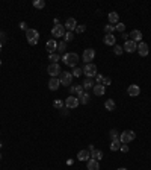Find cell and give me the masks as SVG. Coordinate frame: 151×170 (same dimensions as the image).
<instances>
[{"instance_id":"1","label":"cell","mask_w":151,"mask_h":170,"mask_svg":"<svg viewBox=\"0 0 151 170\" xmlns=\"http://www.w3.org/2000/svg\"><path fill=\"white\" fill-rule=\"evenodd\" d=\"M62 61L68 67H76V64L79 62V56H77V53H76V52H68V53H64Z\"/></svg>"},{"instance_id":"2","label":"cell","mask_w":151,"mask_h":170,"mask_svg":"<svg viewBox=\"0 0 151 170\" xmlns=\"http://www.w3.org/2000/svg\"><path fill=\"white\" fill-rule=\"evenodd\" d=\"M26 37L30 46H36L38 40H39V32L36 29H26Z\"/></svg>"},{"instance_id":"3","label":"cell","mask_w":151,"mask_h":170,"mask_svg":"<svg viewBox=\"0 0 151 170\" xmlns=\"http://www.w3.org/2000/svg\"><path fill=\"white\" fill-rule=\"evenodd\" d=\"M136 138V134L133 132V131H124L121 135H119V141L122 143V144H127V143H130V141H133Z\"/></svg>"},{"instance_id":"4","label":"cell","mask_w":151,"mask_h":170,"mask_svg":"<svg viewBox=\"0 0 151 170\" xmlns=\"http://www.w3.org/2000/svg\"><path fill=\"white\" fill-rule=\"evenodd\" d=\"M83 75H86V78L97 76V65L95 64H86L85 68H83Z\"/></svg>"},{"instance_id":"5","label":"cell","mask_w":151,"mask_h":170,"mask_svg":"<svg viewBox=\"0 0 151 170\" xmlns=\"http://www.w3.org/2000/svg\"><path fill=\"white\" fill-rule=\"evenodd\" d=\"M47 71H48V75L52 76V78H56V76H59L61 73H62V70H61V65H59V64H50V65H48V68H47Z\"/></svg>"},{"instance_id":"6","label":"cell","mask_w":151,"mask_h":170,"mask_svg":"<svg viewBox=\"0 0 151 170\" xmlns=\"http://www.w3.org/2000/svg\"><path fill=\"white\" fill-rule=\"evenodd\" d=\"M124 50L127 52V53H133L135 50H138V43H135V41H132V40H127L124 43Z\"/></svg>"},{"instance_id":"7","label":"cell","mask_w":151,"mask_h":170,"mask_svg":"<svg viewBox=\"0 0 151 170\" xmlns=\"http://www.w3.org/2000/svg\"><path fill=\"white\" fill-rule=\"evenodd\" d=\"M79 99L77 97H74V96H70V97H67V100H65V106L67 108H70V109H74V108H77L79 106Z\"/></svg>"},{"instance_id":"8","label":"cell","mask_w":151,"mask_h":170,"mask_svg":"<svg viewBox=\"0 0 151 170\" xmlns=\"http://www.w3.org/2000/svg\"><path fill=\"white\" fill-rule=\"evenodd\" d=\"M94 56H95V50H94V49H85L82 59H83L86 64H91V61L94 59Z\"/></svg>"},{"instance_id":"9","label":"cell","mask_w":151,"mask_h":170,"mask_svg":"<svg viewBox=\"0 0 151 170\" xmlns=\"http://www.w3.org/2000/svg\"><path fill=\"white\" fill-rule=\"evenodd\" d=\"M59 81L64 85H71L73 75H71V73H68V71H64V73H61V75H59Z\"/></svg>"},{"instance_id":"10","label":"cell","mask_w":151,"mask_h":170,"mask_svg":"<svg viewBox=\"0 0 151 170\" xmlns=\"http://www.w3.org/2000/svg\"><path fill=\"white\" fill-rule=\"evenodd\" d=\"M52 35L53 37H65V26H62V24H56V26H53L52 29Z\"/></svg>"},{"instance_id":"11","label":"cell","mask_w":151,"mask_h":170,"mask_svg":"<svg viewBox=\"0 0 151 170\" xmlns=\"http://www.w3.org/2000/svg\"><path fill=\"white\" fill-rule=\"evenodd\" d=\"M89 154H91V158H94V160H97V161L103 158V152H101V151H97L92 144L89 146Z\"/></svg>"},{"instance_id":"12","label":"cell","mask_w":151,"mask_h":170,"mask_svg":"<svg viewBox=\"0 0 151 170\" xmlns=\"http://www.w3.org/2000/svg\"><path fill=\"white\" fill-rule=\"evenodd\" d=\"M64 26H65V29H68V32H73L77 28V21H76V18H68Z\"/></svg>"},{"instance_id":"13","label":"cell","mask_w":151,"mask_h":170,"mask_svg":"<svg viewBox=\"0 0 151 170\" xmlns=\"http://www.w3.org/2000/svg\"><path fill=\"white\" fill-rule=\"evenodd\" d=\"M127 93H129V96H132V97H138V96L141 94V88H139V85L133 84V85H130V87H129Z\"/></svg>"},{"instance_id":"14","label":"cell","mask_w":151,"mask_h":170,"mask_svg":"<svg viewBox=\"0 0 151 170\" xmlns=\"http://www.w3.org/2000/svg\"><path fill=\"white\" fill-rule=\"evenodd\" d=\"M138 52L141 56H147L148 55V44L147 43H138Z\"/></svg>"},{"instance_id":"15","label":"cell","mask_w":151,"mask_h":170,"mask_svg":"<svg viewBox=\"0 0 151 170\" xmlns=\"http://www.w3.org/2000/svg\"><path fill=\"white\" fill-rule=\"evenodd\" d=\"M59 87H61V81H59V78H52V79L48 81V88L52 90V91H56Z\"/></svg>"},{"instance_id":"16","label":"cell","mask_w":151,"mask_h":170,"mask_svg":"<svg viewBox=\"0 0 151 170\" xmlns=\"http://www.w3.org/2000/svg\"><path fill=\"white\" fill-rule=\"evenodd\" d=\"M129 37L132 38V41H135V43H141V40H142V32L138 31V29H133V31L130 32Z\"/></svg>"},{"instance_id":"17","label":"cell","mask_w":151,"mask_h":170,"mask_svg":"<svg viewBox=\"0 0 151 170\" xmlns=\"http://www.w3.org/2000/svg\"><path fill=\"white\" fill-rule=\"evenodd\" d=\"M45 49L48 50V53H55V50L58 49V43L55 40H48L47 44H45Z\"/></svg>"},{"instance_id":"18","label":"cell","mask_w":151,"mask_h":170,"mask_svg":"<svg viewBox=\"0 0 151 170\" xmlns=\"http://www.w3.org/2000/svg\"><path fill=\"white\" fill-rule=\"evenodd\" d=\"M104 93H106V87H104L103 84L94 85V94H95V96H103Z\"/></svg>"},{"instance_id":"19","label":"cell","mask_w":151,"mask_h":170,"mask_svg":"<svg viewBox=\"0 0 151 170\" xmlns=\"http://www.w3.org/2000/svg\"><path fill=\"white\" fill-rule=\"evenodd\" d=\"M89 158H91V154H89L88 149H83L77 154V160H80V161H88Z\"/></svg>"},{"instance_id":"20","label":"cell","mask_w":151,"mask_h":170,"mask_svg":"<svg viewBox=\"0 0 151 170\" xmlns=\"http://www.w3.org/2000/svg\"><path fill=\"white\" fill-rule=\"evenodd\" d=\"M88 170H100L98 161L94 160V158H89V160H88Z\"/></svg>"},{"instance_id":"21","label":"cell","mask_w":151,"mask_h":170,"mask_svg":"<svg viewBox=\"0 0 151 170\" xmlns=\"http://www.w3.org/2000/svg\"><path fill=\"white\" fill-rule=\"evenodd\" d=\"M104 44H107V46H115L116 44V38L113 37V34L104 35Z\"/></svg>"},{"instance_id":"22","label":"cell","mask_w":151,"mask_h":170,"mask_svg":"<svg viewBox=\"0 0 151 170\" xmlns=\"http://www.w3.org/2000/svg\"><path fill=\"white\" fill-rule=\"evenodd\" d=\"M107 18H109V21H110V24H113V23H118L119 21V15H118V12H109V15H107Z\"/></svg>"},{"instance_id":"23","label":"cell","mask_w":151,"mask_h":170,"mask_svg":"<svg viewBox=\"0 0 151 170\" xmlns=\"http://www.w3.org/2000/svg\"><path fill=\"white\" fill-rule=\"evenodd\" d=\"M104 108H106L107 111H113V109L116 108V105H115V102H113L112 99H107V100L104 102Z\"/></svg>"},{"instance_id":"24","label":"cell","mask_w":151,"mask_h":170,"mask_svg":"<svg viewBox=\"0 0 151 170\" xmlns=\"http://www.w3.org/2000/svg\"><path fill=\"white\" fill-rule=\"evenodd\" d=\"M121 144H122V143H121L119 140L112 141V143H110V151H113V152H115V151H119V149H121Z\"/></svg>"},{"instance_id":"25","label":"cell","mask_w":151,"mask_h":170,"mask_svg":"<svg viewBox=\"0 0 151 170\" xmlns=\"http://www.w3.org/2000/svg\"><path fill=\"white\" fill-rule=\"evenodd\" d=\"M71 91L74 93L76 91V94H77L79 97L83 94V85H76V87H71Z\"/></svg>"},{"instance_id":"26","label":"cell","mask_w":151,"mask_h":170,"mask_svg":"<svg viewBox=\"0 0 151 170\" xmlns=\"http://www.w3.org/2000/svg\"><path fill=\"white\" fill-rule=\"evenodd\" d=\"M82 85H83V88H86V90L94 88V82H92V79H91V78H86V79H85V82H83Z\"/></svg>"},{"instance_id":"27","label":"cell","mask_w":151,"mask_h":170,"mask_svg":"<svg viewBox=\"0 0 151 170\" xmlns=\"http://www.w3.org/2000/svg\"><path fill=\"white\" fill-rule=\"evenodd\" d=\"M71 75H73V78H79L80 75H83V70L79 68V67H74V70L71 71Z\"/></svg>"},{"instance_id":"28","label":"cell","mask_w":151,"mask_h":170,"mask_svg":"<svg viewBox=\"0 0 151 170\" xmlns=\"http://www.w3.org/2000/svg\"><path fill=\"white\" fill-rule=\"evenodd\" d=\"M48 59L52 61V64H58V61L61 59V56H59L58 53H50V55H48Z\"/></svg>"},{"instance_id":"29","label":"cell","mask_w":151,"mask_h":170,"mask_svg":"<svg viewBox=\"0 0 151 170\" xmlns=\"http://www.w3.org/2000/svg\"><path fill=\"white\" fill-rule=\"evenodd\" d=\"M79 102H80V103H83V105H86V103L89 102V94H88V93H83V94L80 96Z\"/></svg>"},{"instance_id":"30","label":"cell","mask_w":151,"mask_h":170,"mask_svg":"<svg viewBox=\"0 0 151 170\" xmlns=\"http://www.w3.org/2000/svg\"><path fill=\"white\" fill-rule=\"evenodd\" d=\"M33 6H35L36 9H42V8L45 6V2H44V0H35V2H33Z\"/></svg>"},{"instance_id":"31","label":"cell","mask_w":151,"mask_h":170,"mask_svg":"<svg viewBox=\"0 0 151 170\" xmlns=\"http://www.w3.org/2000/svg\"><path fill=\"white\" fill-rule=\"evenodd\" d=\"M65 49H67V44H65V41H61V43H58V49H56V50H58L59 53H64V52H65Z\"/></svg>"},{"instance_id":"32","label":"cell","mask_w":151,"mask_h":170,"mask_svg":"<svg viewBox=\"0 0 151 170\" xmlns=\"http://www.w3.org/2000/svg\"><path fill=\"white\" fill-rule=\"evenodd\" d=\"M122 52H124V49H122L121 46H118V44H115V46H113V53H115V55H118V56H119V55H122Z\"/></svg>"},{"instance_id":"33","label":"cell","mask_w":151,"mask_h":170,"mask_svg":"<svg viewBox=\"0 0 151 170\" xmlns=\"http://www.w3.org/2000/svg\"><path fill=\"white\" fill-rule=\"evenodd\" d=\"M115 31H118V32L124 34V31H125V24H124V23H116V26H115Z\"/></svg>"},{"instance_id":"34","label":"cell","mask_w":151,"mask_h":170,"mask_svg":"<svg viewBox=\"0 0 151 170\" xmlns=\"http://www.w3.org/2000/svg\"><path fill=\"white\" fill-rule=\"evenodd\" d=\"M110 138H112V141L119 140V134H118V131H116V129H112V131H110Z\"/></svg>"},{"instance_id":"35","label":"cell","mask_w":151,"mask_h":170,"mask_svg":"<svg viewBox=\"0 0 151 170\" xmlns=\"http://www.w3.org/2000/svg\"><path fill=\"white\" fill-rule=\"evenodd\" d=\"M113 31H115V26H112V24H107V26L104 28L106 35H107V34H113Z\"/></svg>"},{"instance_id":"36","label":"cell","mask_w":151,"mask_h":170,"mask_svg":"<svg viewBox=\"0 0 151 170\" xmlns=\"http://www.w3.org/2000/svg\"><path fill=\"white\" fill-rule=\"evenodd\" d=\"M86 31V26H83V24H77V28H76V32L77 34H83Z\"/></svg>"},{"instance_id":"37","label":"cell","mask_w":151,"mask_h":170,"mask_svg":"<svg viewBox=\"0 0 151 170\" xmlns=\"http://www.w3.org/2000/svg\"><path fill=\"white\" fill-rule=\"evenodd\" d=\"M64 38H65V41H73L74 40V34L73 32H67Z\"/></svg>"},{"instance_id":"38","label":"cell","mask_w":151,"mask_h":170,"mask_svg":"<svg viewBox=\"0 0 151 170\" xmlns=\"http://www.w3.org/2000/svg\"><path fill=\"white\" fill-rule=\"evenodd\" d=\"M53 106L58 108V109H61V108H64V102H62V100H55V102H53Z\"/></svg>"},{"instance_id":"39","label":"cell","mask_w":151,"mask_h":170,"mask_svg":"<svg viewBox=\"0 0 151 170\" xmlns=\"http://www.w3.org/2000/svg\"><path fill=\"white\" fill-rule=\"evenodd\" d=\"M110 82H112L110 78H104V79H103V85H104V87H106V85H110Z\"/></svg>"},{"instance_id":"40","label":"cell","mask_w":151,"mask_h":170,"mask_svg":"<svg viewBox=\"0 0 151 170\" xmlns=\"http://www.w3.org/2000/svg\"><path fill=\"white\" fill-rule=\"evenodd\" d=\"M119 151H121V152H124V154H125V152H129V146L121 144V149H119Z\"/></svg>"},{"instance_id":"41","label":"cell","mask_w":151,"mask_h":170,"mask_svg":"<svg viewBox=\"0 0 151 170\" xmlns=\"http://www.w3.org/2000/svg\"><path fill=\"white\" fill-rule=\"evenodd\" d=\"M95 78H97V82H98V84H103V79H104V78H103L101 75H98V73H97Z\"/></svg>"},{"instance_id":"42","label":"cell","mask_w":151,"mask_h":170,"mask_svg":"<svg viewBox=\"0 0 151 170\" xmlns=\"http://www.w3.org/2000/svg\"><path fill=\"white\" fill-rule=\"evenodd\" d=\"M20 28H21V29H26V23L21 21V23H20Z\"/></svg>"},{"instance_id":"43","label":"cell","mask_w":151,"mask_h":170,"mask_svg":"<svg viewBox=\"0 0 151 170\" xmlns=\"http://www.w3.org/2000/svg\"><path fill=\"white\" fill-rule=\"evenodd\" d=\"M2 47H3V46H2V41H0V52H2Z\"/></svg>"},{"instance_id":"44","label":"cell","mask_w":151,"mask_h":170,"mask_svg":"<svg viewBox=\"0 0 151 170\" xmlns=\"http://www.w3.org/2000/svg\"><path fill=\"white\" fill-rule=\"evenodd\" d=\"M116 170H127V169H124V167H121V169H116Z\"/></svg>"},{"instance_id":"45","label":"cell","mask_w":151,"mask_h":170,"mask_svg":"<svg viewBox=\"0 0 151 170\" xmlns=\"http://www.w3.org/2000/svg\"><path fill=\"white\" fill-rule=\"evenodd\" d=\"M2 148H3V144H2V143H0V149H2Z\"/></svg>"},{"instance_id":"46","label":"cell","mask_w":151,"mask_h":170,"mask_svg":"<svg viewBox=\"0 0 151 170\" xmlns=\"http://www.w3.org/2000/svg\"><path fill=\"white\" fill-rule=\"evenodd\" d=\"M0 160H2V154H0Z\"/></svg>"},{"instance_id":"47","label":"cell","mask_w":151,"mask_h":170,"mask_svg":"<svg viewBox=\"0 0 151 170\" xmlns=\"http://www.w3.org/2000/svg\"><path fill=\"white\" fill-rule=\"evenodd\" d=\"M0 64H2V62H0Z\"/></svg>"}]
</instances>
